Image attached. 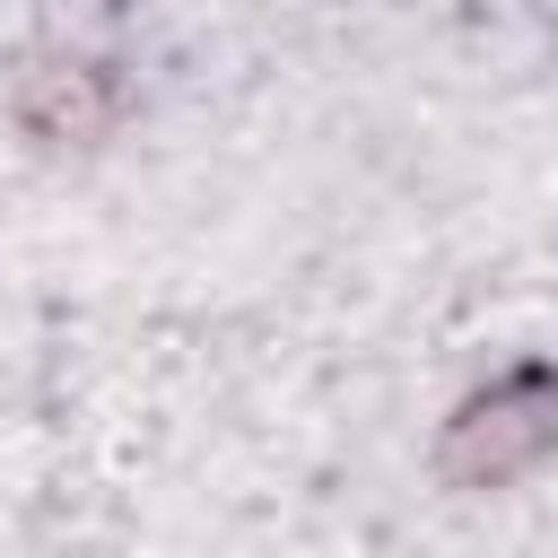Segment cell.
Returning a JSON list of instances; mask_svg holds the SVG:
<instances>
[{
	"instance_id": "1",
	"label": "cell",
	"mask_w": 558,
	"mask_h": 558,
	"mask_svg": "<svg viewBox=\"0 0 558 558\" xmlns=\"http://www.w3.org/2000/svg\"><path fill=\"white\" fill-rule=\"evenodd\" d=\"M549 445H558V375L514 366V375H497L488 392H471V401L445 418L436 471H445L453 488H506V480H523Z\"/></svg>"
},
{
	"instance_id": "2",
	"label": "cell",
	"mask_w": 558,
	"mask_h": 558,
	"mask_svg": "<svg viewBox=\"0 0 558 558\" xmlns=\"http://www.w3.org/2000/svg\"><path fill=\"white\" fill-rule=\"evenodd\" d=\"M26 122H35L44 140H87V131L105 122V96H96L87 70H52V78L26 87Z\"/></svg>"
}]
</instances>
